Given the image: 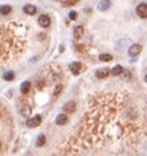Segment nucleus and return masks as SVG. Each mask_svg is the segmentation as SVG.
<instances>
[{
	"mask_svg": "<svg viewBox=\"0 0 147 156\" xmlns=\"http://www.w3.org/2000/svg\"><path fill=\"white\" fill-rule=\"evenodd\" d=\"M40 123H41V117H40V115H35L33 118H29L28 121H27V126L30 128L37 127Z\"/></svg>",
	"mask_w": 147,
	"mask_h": 156,
	"instance_id": "nucleus-1",
	"label": "nucleus"
},
{
	"mask_svg": "<svg viewBox=\"0 0 147 156\" xmlns=\"http://www.w3.org/2000/svg\"><path fill=\"white\" fill-rule=\"evenodd\" d=\"M137 15L139 17H142V19H146L147 17V4L142 3V4L138 5L137 7Z\"/></svg>",
	"mask_w": 147,
	"mask_h": 156,
	"instance_id": "nucleus-2",
	"label": "nucleus"
},
{
	"mask_svg": "<svg viewBox=\"0 0 147 156\" xmlns=\"http://www.w3.org/2000/svg\"><path fill=\"white\" fill-rule=\"evenodd\" d=\"M140 52H142V47H140L139 44H134V45H131V47L128 48V54H130L131 57L138 56Z\"/></svg>",
	"mask_w": 147,
	"mask_h": 156,
	"instance_id": "nucleus-3",
	"label": "nucleus"
},
{
	"mask_svg": "<svg viewBox=\"0 0 147 156\" xmlns=\"http://www.w3.org/2000/svg\"><path fill=\"white\" fill-rule=\"evenodd\" d=\"M82 70H84V65H82L81 62H73L72 65H70V72H72L73 74H79Z\"/></svg>",
	"mask_w": 147,
	"mask_h": 156,
	"instance_id": "nucleus-4",
	"label": "nucleus"
},
{
	"mask_svg": "<svg viewBox=\"0 0 147 156\" xmlns=\"http://www.w3.org/2000/svg\"><path fill=\"white\" fill-rule=\"evenodd\" d=\"M37 21H39V25L42 27V28H47V27L50 25V19H49V16H47V15H41Z\"/></svg>",
	"mask_w": 147,
	"mask_h": 156,
	"instance_id": "nucleus-5",
	"label": "nucleus"
},
{
	"mask_svg": "<svg viewBox=\"0 0 147 156\" xmlns=\"http://www.w3.org/2000/svg\"><path fill=\"white\" fill-rule=\"evenodd\" d=\"M110 74V69L108 68H102V69H98L96 72V77L97 78H106Z\"/></svg>",
	"mask_w": 147,
	"mask_h": 156,
	"instance_id": "nucleus-6",
	"label": "nucleus"
},
{
	"mask_svg": "<svg viewBox=\"0 0 147 156\" xmlns=\"http://www.w3.org/2000/svg\"><path fill=\"white\" fill-rule=\"evenodd\" d=\"M62 110L65 112H73L76 110V103L73 102V101H69V102H66L65 105H64V107Z\"/></svg>",
	"mask_w": 147,
	"mask_h": 156,
	"instance_id": "nucleus-7",
	"label": "nucleus"
},
{
	"mask_svg": "<svg viewBox=\"0 0 147 156\" xmlns=\"http://www.w3.org/2000/svg\"><path fill=\"white\" fill-rule=\"evenodd\" d=\"M68 123V117H66V114H60L57 115L56 118V124H59V126H64V124Z\"/></svg>",
	"mask_w": 147,
	"mask_h": 156,
	"instance_id": "nucleus-8",
	"label": "nucleus"
},
{
	"mask_svg": "<svg viewBox=\"0 0 147 156\" xmlns=\"http://www.w3.org/2000/svg\"><path fill=\"white\" fill-rule=\"evenodd\" d=\"M110 5H111L110 0H102V1L98 4V10L102 11V12H105V11H108L109 8H110Z\"/></svg>",
	"mask_w": 147,
	"mask_h": 156,
	"instance_id": "nucleus-9",
	"label": "nucleus"
},
{
	"mask_svg": "<svg viewBox=\"0 0 147 156\" xmlns=\"http://www.w3.org/2000/svg\"><path fill=\"white\" fill-rule=\"evenodd\" d=\"M82 35H84V27H82V25L76 27V28H74V32H73V36H74V38H79Z\"/></svg>",
	"mask_w": 147,
	"mask_h": 156,
	"instance_id": "nucleus-10",
	"label": "nucleus"
},
{
	"mask_svg": "<svg viewBox=\"0 0 147 156\" xmlns=\"http://www.w3.org/2000/svg\"><path fill=\"white\" fill-rule=\"evenodd\" d=\"M36 11H37V8L32 4H27L25 7H24V12H25L27 15H33V13H36Z\"/></svg>",
	"mask_w": 147,
	"mask_h": 156,
	"instance_id": "nucleus-11",
	"label": "nucleus"
},
{
	"mask_svg": "<svg viewBox=\"0 0 147 156\" xmlns=\"http://www.w3.org/2000/svg\"><path fill=\"white\" fill-rule=\"evenodd\" d=\"M29 89H30V82L29 81H25V82H23L21 84V86H20V91L23 94H27L29 91Z\"/></svg>",
	"mask_w": 147,
	"mask_h": 156,
	"instance_id": "nucleus-12",
	"label": "nucleus"
},
{
	"mask_svg": "<svg viewBox=\"0 0 147 156\" xmlns=\"http://www.w3.org/2000/svg\"><path fill=\"white\" fill-rule=\"evenodd\" d=\"M122 72H123V68H122L121 65H115L114 68L110 70V74H113V75H119V74H122Z\"/></svg>",
	"mask_w": 147,
	"mask_h": 156,
	"instance_id": "nucleus-13",
	"label": "nucleus"
},
{
	"mask_svg": "<svg viewBox=\"0 0 147 156\" xmlns=\"http://www.w3.org/2000/svg\"><path fill=\"white\" fill-rule=\"evenodd\" d=\"M11 12V5H1L0 7V15H8Z\"/></svg>",
	"mask_w": 147,
	"mask_h": 156,
	"instance_id": "nucleus-14",
	"label": "nucleus"
},
{
	"mask_svg": "<svg viewBox=\"0 0 147 156\" xmlns=\"http://www.w3.org/2000/svg\"><path fill=\"white\" fill-rule=\"evenodd\" d=\"M3 78H4L5 81H12V79L15 78V74H13V72H5L4 74H3Z\"/></svg>",
	"mask_w": 147,
	"mask_h": 156,
	"instance_id": "nucleus-15",
	"label": "nucleus"
},
{
	"mask_svg": "<svg viewBox=\"0 0 147 156\" xmlns=\"http://www.w3.org/2000/svg\"><path fill=\"white\" fill-rule=\"evenodd\" d=\"M45 144V136L42 135H39V138H37V140H36V146L37 147H41V146H44Z\"/></svg>",
	"mask_w": 147,
	"mask_h": 156,
	"instance_id": "nucleus-16",
	"label": "nucleus"
},
{
	"mask_svg": "<svg viewBox=\"0 0 147 156\" xmlns=\"http://www.w3.org/2000/svg\"><path fill=\"white\" fill-rule=\"evenodd\" d=\"M99 60H101V61H103V62H109V61H111V60H113V57L110 56V54L103 53V54H101V56H99Z\"/></svg>",
	"mask_w": 147,
	"mask_h": 156,
	"instance_id": "nucleus-17",
	"label": "nucleus"
},
{
	"mask_svg": "<svg viewBox=\"0 0 147 156\" xmlns=\"http://www.w3.org/2000/svg\"><path fill=\"white\" fill-rule=\"evenodd\" d=\"M30 112V107L29 106H24L23 110H21V115H24V117H28Z\"/></svg>",
	"mask_w": 147,
	"mask_h": 156,
	"instance_id": "nucleus-18",
	"label": "nucleus"
},
{
	"mask_svg": "<svg viewBox=\"0 0 147 156\" xmlns=\"http://www.w3.org/2000/svg\"><path fill=\"white\" fill-rule=\"evenodd\" d=\"M69 17H70L72 20H76V19H77V13H76V12H70V13H69Z\"/></svg>",
	"mask_w": 147,
	"mask_h": 156,
	"instance_id": "nucleus-19",
	"label": "nucleus"
},
{
	"mask_svg": "<svg viewBox=\"0 0 147 156\" xmlns=\"http://www.w3.org/2000/svg\"><path fill=\"white\" fill-rule=\"evenodd\" d=\"M61 89H62L61 86H57V87H56V91H54V95H57V94L60 93V91H61Z\"/></svg>",
	"mask_w": 147,
	"mask_h": 156,
	"instance_id": "nucleus-20",
	"label": "nucleus"
},
{
	"mask_svg": "<svg viewBox=\"0 0 147 156\" xmlns=\"http://www.w3.org/2000/svg\"><path fill=\"white\" fill-rule=\"evenodd\" d=\"M128 77H130V73H125V79H128Z\"/></svg>",
	"mask_w": 147,
	"mask_h": 156,
	"instance_id": "nucleus-21",
	"label": "nucleus"
},
{
	"mask_svg": "<svg viewBox=\"0 0 147 156\" xmlns=\"http://www.w3.org/2000/svg\"><path fill=\"white\" fill-rule=\"evenodd\" d=\"M146 82H147V75H146Z\"/></svg>",
	"mask_w": 147,
	"mask_h": 156,
	"instance_id": "nucleus-22",
	"label": "nucleus"
}]
</instances>
